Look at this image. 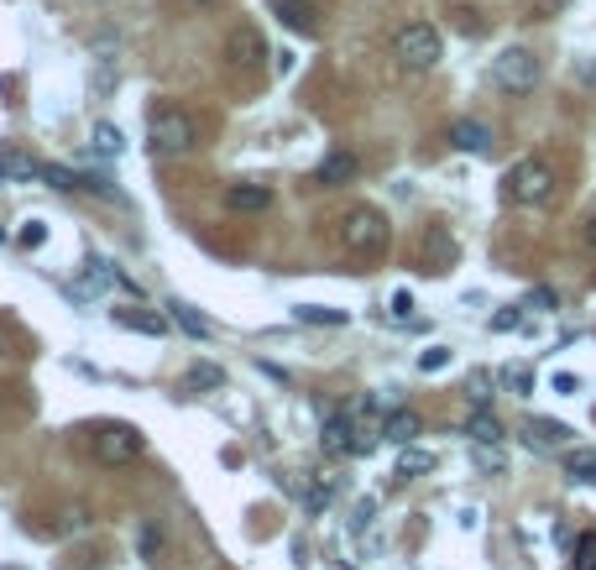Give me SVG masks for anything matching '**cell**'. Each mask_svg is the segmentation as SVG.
I'll use <instances>...</instances> for the list:
<instances>
[{
	"instance_id": "obj_1",
	"label": "cell",
	"mask_w": 596,
	"mask_h": 570,
	"mask_svg": "<svg viewBox=\"0 0 596 570\" xmlns=\"http://www.w3.org/2000/svg\"><path fill=\"white\" fill-rule=\"evenodd\" d=\"M340 241H346V252H356V257H382L387 252V215L372 210V204H356V210H346V220H340Z\"/></svg>"
},
{
	"instance_id": "obj_2",
	"label": "cell",
	"mask_w": 596,
	"mask_h": 570,
	"mask_svg": "<svg viewBox=\"0 0 596 570\" xmlns=\"http://www.w3.org/2000/svg\"><path fill=\"white\" fill-rule=\"evenodd\" d=\"M549 194H555V173H549V163H539V157H523V163L508 168V178H502V199L508 204H544Z\"/></svg>"
},
{
	"instance_id": "obj_3",
	"label": "cell",
	"mask_w": 596,
	"mask_h": 570,
	"mask_svg": "<svg viewBox=\"0 0 596 570\" xmlns=\"http://www.w3.org/2000/svg\"><path fill=\"white\" fill-rule=\"evenodd\" d=\"M393 53H398V63H403V68L424 74V68L440 63L445 42H440V32H434L429 21H408V27H398V37H393Z\"/></svg>"
},
{
	"instance_id": "obj_4",
	"label": "cell",
	"mask_w": 596,
	"mask_h": 570,
	"mask_svg": "<svg viewBox=\"0 0 596 570\" xmlns=\"http://www.w3.org/2000/svg\"><path fill=\"white\" fill-rule=\"evenodd\" d=\"M492 79H497V89H508V95H529L539 84V58L529 48H502L492 58Z\"/></svg>"
},
{
	"instance_id": "obj_5",
	"label": "cell",
	"mask_w": 596,
	"mask_h": 570,
	"mask_svg": "<svg viewBox=\"0 0 596 570\" xmlns=\"http://www.w3.org/2000/svg\"><path fill=\"white\" fill-rule=\"evenodd\" d=\"M147 136H152V152L178 157V152H189V147H194V121L183 116V110H152Z\"/></svg>"
},
{
	"instance_id": "obj_6",
	"label": "cell",
	"mask_w": 596,
	"mask_h": 570,
	"mask_svg": "<svg viewBox=\"0 0 596 570\" xmlns=\"http://www.w3.org/2000/svg\"><path fill=\"white\" fill-rule=\"evenodd\" d=\"M95 455L105 466H131L136 455H142V435H136L131 424H100L95 429Z\"/></svg>"
},
{
	"instance_id": "obj_7",
	"label": "cell",
	"mask_w": 596,
	"mask_h": 570,
	"mask_svg": "<svg viewBox=\"0 0 596 570\" xmlns=\"http://www.w3.org/2000/svg\"><path fill=\"white\" fill-rule=\"evenodd\" d=\"M450 262H455V236L445 231L440 220H434L429 231H424V241H419V267H424V272H445Z\"/></svg>"
},
{
	"instance_id": "obj_8",
	"label": "cell",
	"mask_w": 596,
	"mask_h": 570,
	"mask_svg": "<svg viewBox=\"0 0 596 570\" xmlns=\"http://www.w3.org/2000/svg\"><path fill=\"white\" fill-rule=\"evenodd\" d=\"M419 429H424V419L414 414V408H393V414H387V424H382V440H393V445H414V440H419Z\"/></svg>"
},
{
	"instance_id": "obj_9",
	"label": "cell",
	"mask_w": 596,
	"mask_h": 570,
	"mask_svg": "<svg viewBox=\"0 0 596 570\" xmlns=\"http://www.w3.org/2000/svg\"><path fill=\"white\" fill-rule=\"evenodd\" d=\"M523 440H529V450H555V445L570 440V429L560 419H529L523 424Z\"/></svg>"
},
{
	"instance_id": "obj_10",
	"label": "cell",
	"mask_w": 596,
	"mask_h": 570,
	"mask_svg": "<svg viewBox=\"0 0 596 570\" xmlns=\"http://www.w3.org/2000/svg\"><path fill=\"white\" fill-rule=\"evenodd\" d=\"M110 314H116V325H126V330H136V335H157V340H163L168 335V319L163 314H152V309H110Z\"/></svg>"
},
{
	"instance_id": "obj_11",
	"label": "cell",
	"mask_w": 596,
	"mask_h": 570,
	"mask_svg": "<svg viewBox=\"0 0 596 570\" xmlns=\"http://www.w3.org/2000/svg\"><path fill=\"white\" fill-rule=\"evenodd\" d=\"M110 283H116V267H110V262H89V267H84V278L68 288V293H74V299L84 304V299H95V293H105Z\"/></svg>"
},
{
	"instance_id": "obj_12",
	"label": "cell",
	"mask_w": 596,
	"mask_h": 570,
	"mask_svg": "<svg viewBox=\"0 0 596 570\" xmlns=\"http://www.w3.org/2000/svg\"><path fill=\"white\" fill-rule=\"evenodd\" d=\"M356 178V157L351 152H330L325 163L314 168V184H351Z\"/></svg>"
},
{
	"instance_id": "obj_13",
	"label": "cell",
	"mask_w": 596,
	"mask_h": 570,
	"mask_svg": "<svg viewBox=\"0 0 596 570\" xmlns=\"http://www.w3.org/2000/svg\"><path fill=\"white\" fill-rule=\"evenodd\" d=\"M450 142L461 147V152H487L492 147V131L481 126V121H455L450 126Z\"/></svg>"
},
{
	"instance_id": "obj_14",
	"label": "cell",
	"mask_w": 596,
	"mask_h": 570,
	"mask_svg": "<svg viewBox=\"0 0 596 570\" xmlns=\"http://www.w3.org/2000/svg\"><path fill=\"white\" fill-rule=\"evenodd\" d=\"M262 53H267V48H262V32H257V27H236V32H231V63H246V68H251Z\"/></svg>"
},
{
	"instance_id": "obj_15",
	"label": "cell",
	"mask_w": 596,
	"mask_h": 570,
	"mask_svg": "<svg viewBox=\"0 0 596 570\" xmlns=\"http://www.w3.org/2000/svg\"><path fill=\"white\" fill-rule=\"evenodd\" d=\"M225 204H231V210H241V215H257V210H267V204H272V194H267L262 184H236L231 194H225Z\"/></svg>"
},
{
	"instance_id": "obj_16",
	"label": "cell",
	"mask_w": 596,
	"mask_h": 570,
	"mask_svg": "<svg viewBox=\"0 0 596 570\" xmlns=\"http://www.w3.org/2000/svg\"><path fill=\"white\" fill-rule=\"evenodd\" d=\"M466 435H471L476 445H497V440H502V424H497V414H487V408H476V414L466 419Z\"/></svg>"
},
{
	"instance_id": "obj_17",
	"label": "cell",
	"mask_w": 596,
	"mask_h": 570,
	"mask_svg": "<svg viewBox=\"0 0 596 570\" xmlns=\"http://www.w3.org/2000/svg\"><path fill=\"white\" fill-rule=\"evenodd\" d=\"M272 11H278L293 32H314V6H304V0H272Z\"/></svg>"
},
{
	"instance_id": "obj_18",
	"label": "cell",
	"mask_w": 596,
	"mask_h": 570,
	"mask_svg": "<svg viewBox=\"0 0 596 570\" xmlns=\"http://www.w3.org/2000/svg\"><path fill=\"white\" fill-rule=\"evenodd\" d=\"M424 471H434V450L403 445V455H398V476H424Z\"/></svg>"
},
{
	"instance_id": "obj_19",
	"label": "cell",
	"mask_w": 596,
	"mask_h": 570,
	"mask_svg": "<svg viewBox=\"0 0 596 570\" xmlns=\"http://www.w3.org/2000/svg\"><path fill=\"white\" fill-rule=\"evenodd\" d=\"M168 314H173V325H178V330H189L194 340H204V335H210V319H204V314H194L189 304H168Z\"/></svg>"
},
{
	"instance_id": "obj_20",
	"label": "cell",
	"mask_w": 596,
	"mask_h": 570,
	"mask_svg": "<svg viewBox=\"0 0 596 570\" xmlns=\"http://www.w3.org/2000/svg\"><path fill=\"white\" fill-rule=\"evenodd\" d=\"M565 471L576 476V482H596V450H570L565 455Z\"/></svg>"
},
{
	"instance_id": "obj_21",
	"label": "cell",
	"mask_w": 596,
	"mask_h": 570,
	"mask_svg": "<svg viewBox=\"0 0 596 570\" xmlns=\"http://www.w3.org/2000/svg\"><path fill=\"white\" fill-rule=\"evenodd\" d=\"M304 325H346V309H319V304H298Z\"/></svg>"
},
{
	"instance_id": "obj_22",
	"label": "cell",
	"mask_w": 596,
	"mask_h": 570,
	"mask_svg": "<svg viewBox=\"0 0 596 570\" xmlns=\"http://www.w3.org/2000/svg\"><path fill=\"white\" fill-rule=\"evenodd\" d=\"M121 147H126V142H121V131L100 121V126H95V152H100V157H121Z\"/></svg>"
},
{
	"instance_id": "obj_23",
	"label": "cell",
	"mask_w": 596,
	"mask_h": 570,
	"mask_svg": "<svg viewBox=\"0 0 596 570\" xmlns=\"http://www.w3.org/2000/svg\"><path fill=\"white\" fill-rule=\"evenodd\" d=\"M225 382V372L215 367V361H194L189 367V387H220Z\"/></svg>"
},
{
	"instance_id": "obj_24",
	"label": "cell",
	"mask_w": 596,
	"mask_h": 570,
	"mask_svg": "<svg viewBox=\"0 0 596 570\" xmlns=\"http://www.w3.org/2000/svg\"><path fill=\"white\" fill-rule=\"evenodd\" d=\"M570 570H596V534L576 539V560H570Z\"/></svg>"
},
{
	"instance_id": "obj_25",
	"label": "cell",
	"mask_w": 596,
	"mask_h": 570,
	"mask_svg": "<svg viewBox=\"0 0 596 570\" xmlns=\"http://www.w3.org/2000/svg\"><path fill=\"white\" fill-rule=\"evenodd\" d=\"M42 241H48V225H42V220H21L16 246H27V252H32V246H42Z\"/></svg>"
},
{
	"instance_id": "obj_26",
	"label": "cell",
	"mask_w": 596,
	"mask_h": 570,
	"mask_svg": "<svg viewBox=\"0 0 596 570\" xmlns=\"http://www.w3.org/2000/svg\"><path fill=\"white\" fill-rule=\"evenodd\" d=\"M330 497H335L330 482H314V487L304 492V508H309V513H325V508H330Z\"/></svg>"
},
{
	"instance_id": "obj_27",
	"label": "cell",
	"mask_w": 596,
	"mask_h": 570,
	"mask_svg": "<svg viewBox=\"0 0 596 570\" xmlns=\"http://www.w3.org/2000/svg\"><path fill=\"white\" fill-rule=\"evenodd\" d=\"M445 361H450V351H445V346H429V351L419 356V367H424V372H440Z\"/></svg>"
},
{
	"instance_id": "obj_28",
	"label": "cell",
	"mask_w": 596,
	"mask_h": 570,
	"mask_svg": "<svg viewBox=\"0 0 596 570\" xmlns=\"http://www.w3.org/2000/svg\"><path fill=\"white\" fill-rule=\"evenodd\" d=\"M502 382H508L513 393H529V387H534V377L523 372V367H508V372H502Z\"/></svg>"
},
{
	"instance_id": "obj_29",
	"label": "cell",
	"mask_w": 596,
	"mask_h": 570,
	"mask_svg": "<svg viewBox=\"0 0 596 570\" xmlns=\"http://www.w3.org/2000/svg\"><path fill=\"white\" fill-rule=\"evenodd\" d=\"M157 550H163V534H157V529H142V555L157 560Z\"/></svg>"
},
{
	"instance_id": "obj_30",
	"label": "cell",
	"mask_w": 596,
	"mask_h": 570,
	"mask_svg": "<svg viewBox=\"0 0 596 570\" xmlns=\"http://www.w3.org/2000/svg\"><path fill=\"white\" fill-rule=\"evenodd\" d=\"M529 309H555V293H549V288H534V293H529Z\"/></svg>"
},
{
	"instance_id": "obj_31",
	"label": "cell",
	"mask_w": 596,
	"mask_h": 570,
	"mask_svg": "<svg viewBox=\"0 0 596 570\" xmlns=\"http://www.w3.org/2000/svg\"><path fill=\"white\" fill-rule=\"evenodd\" d=\"M492 330H518V309H502V314L492 319Z\"/></svg>"
},
{
	"instance_id": "obj_32",
	"label": "cell",
	"mask_w": 596,
	"mask_h": 570,
	"mask_svg": "<svg viewBox=\"0 0 596 570\" xmlns=\"http://www.w3.org/2000/svg\"><path fill=\"white\" fill-rule=\"evenodd\" d=\"M476 466H481V471H502V455H497V450H481Z\"/></svg>"
},
{
	"instance_id": "obj_33",
	"label": "cell",
	"mask_w": 596,
	"mask_h": 570,
	"mask_svg": "<svg viewBox=\"0 0 596 570\" xmlns=\"http://www.w3.org/2000/svg\"><path fill=\"white\" fill-rule=\"evenodd\" d=\"M408 309H414V299H408V293H393V319H408Z\"/></svg>"
},
{
	"instance_id": "obj_34",
	"label": "cell",
	"mask_w": 596,
	"mask_h": 570,
	"mask_svg": "<svg viewBox=\"0 0 596 570\" xmlns=\"http://www.w3.org/2000/svg\"><path fill=\"white\" fill-rule=\"evenodd\" d=\"M586 246H591V252H596V215L586 220Z\"/></svg>"
},
{
	"instance_id": "obj_35",
	"label": "cell",
	"mask_w": 596,
	"mask_h": 570,
	"mask_svg": "<svg viewBox=\"0 0 596 570\" xmlns=\"http://www.w3.org/2000/svg\"><path fill=\"white\" fill-rule=\"evenodd\" d=\"M183 6H194V11H210V6H220V0H183Z\"/></svg>"
}]
</instances>
